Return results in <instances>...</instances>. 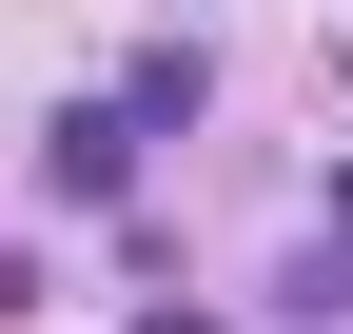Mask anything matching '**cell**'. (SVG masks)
I'll return each instance as SVG.
<instances>
[{"instance_id": "obj_1", "label": "cell", "mask_w": 353, "mask_h": 334, "mask_svg": "<svg viewBox=\"0 0 353 334\" xmlns=\"http://www.w3.org/2000/svg\"><path fill=\"white\" fill-rule=\"evenodd\" d=\"M59 197H138V118H118V99L59 118Z\"/></svg>"}, {"instance_id": "obj_2", "label": "cell", "mask_w": 353, "mask_h": 334, "mask_svg": "<svg viewBox=\"0 0 353 334\" xmlns=\"http://www.w3.org/2000/svg\"><path fill=\"white\" fill-rule=\"evenodd\" d=\"M118 118H138V138H176V118H196V39H157V59L118 79Z\"/></svg>"}]
</instances>
